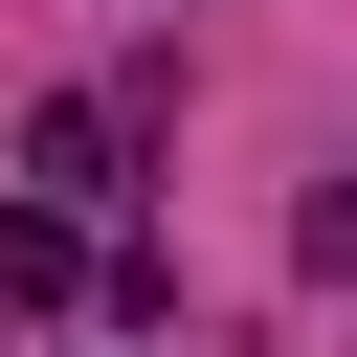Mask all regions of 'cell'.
I'll return each mask as SVG.
<instances>
[{"label": "cell", "instance_id": "cell-1", "mask_svg": "<svg viewBox=\"0 0 357 357\" xmlns=\"http://www.w3.org/2000/svg\"><path fill=\"white\" fill-rule=\"evenodd\" d=\"M67 290V201H0V312H45Z\"/></svg>", "mask_w": 357, "mask_h": 357}]
</instances>
